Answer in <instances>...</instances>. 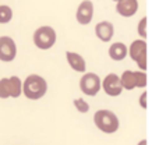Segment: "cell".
<instances>
[{
    "label": "cell",
    "instance_id": "1",
    "mask_svg": "<svg viewBox=\"0 0 159 145\" xmlns=\"http://www.w3.org/2000/svg\"><path fill=\"white\" fill-rule=\"evenodd\" d=\"M48 91V84L45 78L36 74H31L25 78L24 84H22V92L31 101H38L42 96H45Z\"/></svg>",
    "mask_w": 159,
    "mask_h": 145
},
{
    "label": "cell",
    "instance_id": "2",
    "mask_svg": "<svg viewBox=\"0 0 159 145\" xmlns=\"http://www.w3.org/2000/svg\"><path fill=\"white\" fill-rule=\"evenodd\" d=\"M93 121L95 126L106 134H113L119 130V119L110 110H98L93 115Z\"/></svg>",
    "mask_w": 159,
    "mask_h": 145
},
{
    "label": "cell",
    "instance_id": "3",
    "mask_svg": "<svg viewBox=\"0 0 159 145\" xmlns=\"http://www.w3.org/2000/svg\"><path fill=\"white\" fill-rule=\"evenodd\" d=\"M56 42V32L52 27H41L34 34V43L39 49H50Z\"/></svg>",
    "mask_w": 159,
    "mask_h": 145
},
{
    "label": "cell",
    "instance_id": "4",
    "mask_svg": "<svg viewBox=\"0 0 159 145\" xmlns=\"http://www.w3.org/2000/svg\"><path fill=\"white\" fill-rule=\"evenodd\" d=\"M101 84H102L101 78L95 73H87L80 79V88L88 96H95L99 92V89H101L102 87Z\"/></svg>",
    "mask_w": 159,
    "mask_h": 145
},
{
    "label": "cell",
    "instance_id": "5",
    "mask_svg": "<svg viewBox=\"0 0 159 145\" xmlns=\"http://www.w3.org/2000/svg\"><path fill=\"white\" fill-rule=\"evenodd\" d=\"M129 53L134 61H137L138 67L143 71L147 70V42L145 41H134L129 49Z\"/></svg>",
    "mask_w": 159,
    "mask_h": 145
},
{
    "label": "cell",
    "instance_id": "6",
    "mask_svg": "<svg viewBox=\"0 0 159 145\" xmlns=\"http://www.w3.org/2000/svg\"><path fill=\"white\" fill-rule=\"evenodd\" d=\"M17 55L16 42L10 36H0V60L2 61H13Z\"/></svg>",
    "mask_w": 159,
    "mask_h": 145
},
{
    "label": "cell",
    "instance_id": "7",
    "mask_svg": "<svg viewBox=\"0 0 159 145\" xmlns=\"http://www.w3.org/2000/svg\"><path fill=\"white\" fill-rule=\"evenodd\" d=\"M103 91L107 93L109 96H119L123 91L120 84V78L116 74H107L103 78Z\"/></svg>",
    "mask_w": 159,
    "mask_h": 145
},
{
    "label": "cell",
    "instance_id": "8",
    "mask_svg": "<svg viewBox=\"0 0 159 145\" xmlns=\"http://www.w3.org/2000/svg\"><path fill=\"white\" fill-rule=\"evenodd\" d=\"M93 16V4L91 0H84L77 8V21L81 25H87L91 22Z\"/></svg>",
    "mask_w": 159,
    "mask_h": 145
},
{
    "label": "cell",
    "instance_id": "9",
    "mask_svg": "<svg viewBox=\"0 0 159 145\" xmlns=\"http://www.w3.org/2000/svg\"><path fill=\"white\" fill-rule=\"evenodd\" d=\"M137 10H138L137 0H117L116 11L121 17H131L137 13Z\"/></svg>",
    "mask_w": 159,
    "mask_h": 145
},
{
    "label": "cell",
    "instance_id": "10",
    "mask_svg": "<svg viewBox=\"0 0 159 145\" xmlns=\"http://www.w3.org/2000/svg\"><path fill=\"white\" fill-rule=\"evenodd\" d=\"M95 34L101 41L103 42H109L110 39L113 38V34H115V29H113L112 22L109 21H102L98 22L95 25Z\"/></svg>",
    "mask_w": 159,
    "mask_h": 145
},
{
    "label": "cell",
    "instance_id": "11",
    "mask_svg": "<svg viewBox=\"0 0 159 145\" xmlns=\"http://www.w3.org/2000/svg\"><path fill=\"white\" fill-rule=\"evenodd\" d=\"M66 57H67V61H69L70 67H71L74 71H78V73L85 71L87 64H85V60L82 56H80L78 53H74V52H66Z\"/></svg>",
    "mask_w": 159,
    "mask_h": 145
},
{
    "label": "cell",
    "instance_id": "12",
    "mask_svg": "<svg viewBox=\"0 0 159 145\" xmlns=\"http://www.w3.org/2000/svg\"><path fill=\"white\" fill-rule=\"evenodd\" d=\"M127 53H129V49H127V46L124 43H121V42H115V43L109 48V56H110V59L115 61L123 60L127 56Z\"/></svg>",
    "mask_w": 159,
    "mask_h": 145
},
{
    "label": "cell",
    "instance_id": "13",
    "mask_svg": "<svg viewBox=\"0 0 159 145\" xmlns=\"http://www.w3.org/2000/svg\"><path fill=\"white\" fill-rule=\"evenodd\" d=\"M120 84L121 88H126L127 91H131L135 88V75L134 71L131 70H126L120 77Z\"/></svg>",
    "mask_w": 159,
    "mask_h": 145
},
{
    "label": "cell",
    "instance_id": "14",
    "mask_svg": "<svg viewBox=\"0 0 159 145\" xmlns=\"http://www.w3.org/2000/svg\"><path fill=\"white\" fill-rule=\"evenodd\" d=\"M8 87H10V96L11 98H18L22 92V82L18 77H10L8 78Z\"/></svg>",
    "mask_w": 159,
    "mask_h": 145
},
{
    "label": "cell",
    "instance_id": "15",
    "mask_svg": "<svg viewBox=\"0 0 159 145\" xmlns=\"http://www.w3.org/2000/svg\"><path fill=\"white\" fill-rule=\"evenodd\" d=\"M13 11L8 6H0V24H7L11 21Z\"/></svg>",
    "mask_w": 159,
    "mask_h": 145
},
{
    "label": "cell",
    "instance_id": "16",
    "mask_svg": "<svg viewBox=\"0 0 159 145\" xmlns=\"http://www.w3.org/2000/svg\"><path fill=\"white\" fill-rule=\"evenodd\" d=\"M0 98L7 99L10 98V87H8V78L0 79Z\"/></svg>",
    "mask_w": 159,
    "mask_h": 145
},
{
    "label": "cell",
    "instance_id": "17",
    "mask_svg": "<svg viewBox=\"0 0 159 145\" xmlns=\"http://www.w3.org/2000/svg\"><path fill=\"white\" fill-rule=\"evenodd\" d=\"M135 75V87L144 88L147 85V74L145 71H134Z\"/></svg>",
    "mask_w": 159,
    "mask_h": 145
},
{
    "label": "cell",
    "instance_id": "18",
    "mask_svg": "<svg viewBox=\"0 0 159 145\" xmlns=\"http://www.w3.org/2000/svg\"><path fill=\"white\" fill-rule=\"evenodd\" d=\"M74 106H75V109H77L80 113H87L88 110H89V105H88L82 98L74 99Z\"/></svg>",
    "mask_w": 159,
    "mask_h": 145
},
{
    "label": "cell",
    "instance_id": "19",
    "mask_svg": "<svg viewBox=\"0 0 159 145\" xmlns=\"http://www.w3.org/2000/svg\"><path fill=\"white\" fill-rule=\"evenodd\" d=\"M145 24H147V18H145V17H144V18L140 21V24H138V34H140V35L143 36L144 39L147 38V32H145Z\"/></svg>",
    "mask_w": 159,
    "mask_h": 145
},
{
    "label": "cell",
    "instance_id": "20",
    "mask_svg": "<svg viewBox=\"0 0 159 145\" xmlns=\"http://www.w3.org/2000/svg\"><path fill=\"white\" fill-rule=\"evenodd\" d=\"M140 105L143 109H147V92H143V95L140 96Z\"/></svg>",
    "mask_w": 159,
    "mask_h": 145
},
{
    "label": "cell",
    "instance_id": "21",
    "mask_svg": "<svg viewBox=\"0 0 159 145\" xmlns=\"http://www.w3.org/2000/svg\"><path fill=\"white\" fill-rule=\"evenodd\" d=\"M138 145H147V141L145 140H143V141H140V144Z\"/></svg>",
    "mask_w": 159,
    "mask_h": 145
},
{
    "label": "cell",
    "instance_id": "22",
    "mask_svg": "<svg viewBox=\"0 0 159 145\" xmlns=\"http://www.w3.org/2000/svg\"><path fill=\"white\" fill-rule=\"evenodd\" d=\"M113 2H117V0H113Z\"/></svg>",
    "mask_w": 159,
    "mask_h": 145
}]
</instances>
